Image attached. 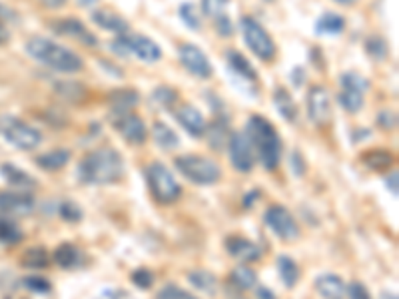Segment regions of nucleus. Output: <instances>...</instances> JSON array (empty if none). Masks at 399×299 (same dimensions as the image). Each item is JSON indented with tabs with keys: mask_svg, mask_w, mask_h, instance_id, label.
Returning a JSON list of instances; mask_svg holds the SVG:
<instances>
[{
	"mask_svg": "<svg viewBox=\"0 0 399 299\" xmlns=\"http://www.w3.org/2000/svg\"><path fill=\"white\" fill-rule=\"evenodd\" d=\"M124 174V160L114 148H100L86 154L78 163V180L86 186H106Z\"/></svg>",
	"mask_w": 399,
	"mask_h": 299,
	"instance_id": "obj_1",
	"label": "nucleus"
},
{
	"mask_svg": "<svg viewBox=\"0 0 399 299\" xmlns=\"http://www.w3.org/2000/svg\"><path fill=\"white\" fill-rule=\"evenodd\" d=\"M27 52L32 60L60 74H76L84 68V60L74 50L44 36H32L27 42Z\"/></svg>",
	"mask_w": 399,
	"mask_h": 299,
	"instance_id": "obj_2",
	"label": "nucleus"
},
{
	"mask_svg": "<svg viewBox=\"0 0 399 299\" xmlns=\"http://www.w3.org/2000/svg\"><path fill=\"white\" fill-rule=\"evenodd\" d=\"M246 130H248V140L254 148V154H258V160L268 172H274L282 158V140L274 124L263 116L254 114L246 124Z\"/></svg>",
	"mask_w": 399,
	"mask_h": 299,
	"instance_id": "obj_3",
	"label": "nucleus"
},
{
	"mask_svg": "<svg viewBox=\"0 0 399 299\" xmlns=\"http://www.w3.org/2000/svg\"><path fill=\"white\" fill-rule=\"evenodd\" d=\"M176 170L186 180H190L192 184L198 186H212L218 184L222 177V170L214 160H210L206 156H196V154H184L178 156L176 160Z\"/></svg>",
	"mask_w": 399,
	"mask_h": 299,
	"instance_id": "obj_4",
	"label": "nucleus"
},
{
	"mask_svg": "<svg viewBox=\"0 0 399 299\" xmlns=\"http://www.w3.org/2000/svg\"><path fill=\"white\" fill-rule=\"evenodd\" d=\"M146 182L158 204H174L182 196V188L164 163L152 162L146 168Z\"/></svg>",
	"mask_w": 399,
	"mask_h": 299,
	"instance_id": "obj_5",
	"label": "nucleus"
},
{
	"mask_svg": "<svg viewBox=\"0 0 399 299\" xmlns=\"http://www.w3.org/2000/svg\"><path fill=\"white\" fill-rule=\"evenodd\" d=\"M240 30H242V36L244 42L252 50V54H256L263 62H270L275 58V42L272 41L270 32L258 22L254 20L252 16H242L240 20Z\"/></svg>",
	"mask_w": 399,
	"mask_h": 299,
	"instance_id": "obj_6",
	"label": "nucleus"
},
{
	"mask_svg": "<svg viewBox=\"0 0 399 299\" xmlns=\"http://www.w3.org/2000/svg\"><path fill=\"white\" fill-rule=\"evenodd\" d=\"M112 50L120 56L134 54L146 64H154V62H158L162 58V48L152 38L142 36V34H132V36L122 34V36H118L116 42H112Z\"/></svg>",
	"mask_w": 399,
	"mask_h": 299,
	"instance_id": "obj_7",
	"label": "nucleus"
},
{
	"mask_svg": "<svg viewBox=\"0 0 399 299\" xmlns=\"http://www.w3.org/2000/svg\"><path fill=\"white\" fill-rule=\"evenodd\" d=\"M0 132L4 140L8 144H13L14 148L18 150H34L41 146L42 136L41 132L30 126L28 122H22L18 120L16 116H6L2 118V124H0Z\"/></svg>",
	"mask_w": 399,
	"mask_h": 299,
	"instance_id": "obj_8",
	"label": "nucleus"
},
{
	"mask_svg": "<svg viewBox=\"0 0 399 299\" xmlns=\"http://www.w3.org/2000/svg\"><path fill=\"white\" fill-rule=\"evenodd\" d=\"M110 122L114 130L124 138L132 146H142L148 140V128L144 120L132 114V112H122V114H110Z\"/></svg>",
	"mask_w": 399,
	"mask_h": 299,
	"instance_id": "obj_9",
	"label": "nucleus"
},
{
	"mask_svg": "<svg viewBox=\"0 0 399 299\" xmlns=\"http://www.w3.org/2000/svg\"><path fill=\"white\" fill-rule=\"evenodd\" d=\"M263 219H266L268 228L274 231L280 240L291 242V240L300 238V228H298V224H296V219H293L288 207L280 204L270 205L263 214Z\"/></svg>",
	"mask_w": 399,
	"mask_h": 299,
	"instance_id": "obj_10",
	"label": "nucleus"
},
{
	"mask_svg": "<svg viewBox=\"0 0 399 299\" xmlns=\"http://www.w3.org/2000/svg\"><path fill=\"white\" fill-rule=\"evenodd\" d=\"M178 58L180 62H182V66L188 70L192 76L200 78V80L212 78V74H214L212 62L208 60V56L204 54V50L198 48L196 44H180Z\"/></svg>",
	"mask_w": 399,
	"mask_h": 299,
	"instance_id": "obj_11",
	"label": "nucleus"
},
{
	"mask_svg": "<svg viewBox=\"0 0 399 299\" xmlns=\"http://www.w3.org/2000/svg\"><path fill=\"white\" fill-rule=\"evenodd\" d=\"M305 106H307V118H310V122L316 124L319 128H324V126H328L331 120V98H330V92L324 88V86H312L310 88V92H307V102H305Z\"/></svg>",
	"mask_w": 399,
	"mask_h": 299,
	"instance_id": "obj_12",
	"label": "nucleus"
},
{
	"mask_svg": "<svg viewBox=\"0 0 399 299\" xmlns=\"http://www.w3.org/2000/svg\"><path fill=\"white\" fill-rule=\"evenodd\" d=\"M228 150H230V162L234 166L238 172L242 174H248L254 168V148L249 144V140L246 134L242 132H234L230 136V142H228Z\"/></svg>",
	"mask_w": 399,
	"mask_h": 299,
	"instance_id": "obj_13",
	"label": "nucleus"
},
{
	"mask_svg": "<svg viewBox=\"0 0 399 299\" xmlns=\"http://www.w3.org/2000/svg\"><path fill=\"white\" fill-rule=\"evenodd\" d=\"M52 30L56 34H62V36H68V38H74L78 41L84 46H96L98 38L94 36V32H90L88 28L84 27L82 20L78 18H60V20H55L52 24Z\"/></svg>",
	"mask_w": 399,
	"mask_h": 299,
	"instance_id": "obj_14",
	"label": "nucleus"
},
{
	"mask_svg": "<svg viewBox=\"0 0 399 299\" xmlns=\"http://www.w3.org/2000/svg\"><path fill=\"white\" fill-rule=\"evenodd\" d=\"M34 210V198L27 191H2L0 194V212L13 216H27Z\"/></svg>",
	"mask_w": 399,
	"mask_h": 299,
	"instance_id": "obj_15",
	"label": "nucleus"
},
{
	"mask_svg": "<svg viewBox=\"0 0 399 299\" xmlns=\"http://www.w3.org/2000/svg\"><path fill=\"white\" fill-rule=\"evenodd\" d=\"M176 120L178 124L190 134L192 138H202L204 132H206V120L202 116V112L192 106V104H182L178 110H176Z\"/></svg>",
	"mask_w": 399,
	"mask_h": 299,
	"instance_id": "obj_16",
	"label": "nucleus"
},
{
	"mask_svg": "<svg viewBox=\"0 0 399 299\" xmlns=\"http://www.w3.org/2000/svg\"><path fill=\"white\" fill-rule=\"evenodd\" d=\"M226 249L232 258L240 259V261H254L262 256V249L254 242H249L242 235H232L226 240Z\"/></svg>",
	"mask_w": 399,
	"mask_h": 299,
	"instance_id": "obj_17",
	"label": "nucleus"
},
{
	"mask_svg": "<svg viewBox=\"0 0 399 299\" xmlns=\"http://www.w3.org/2000/svg\"><path fill=\"white\" fill-rule=\"evenodd\" d=\"M108 106L110 114H122V112H132L140 104V94L134 88H116L108 94Z\"/></svg>",
	"mask_w": 399,
	"mask_h": 299,
	"instance_id": "obj_18",
	"label": "nucleus"
},
{
	"mask_svg": "<svg viewBox=\"0 0 399 299\" xmlns=\"http://www.w3.org/2000/svg\"><path fill=\"white\" fill-rule=\"evenodd\" d=\"M317 293L324 299H344L345 296V284L342 282L340 275L335 273H324L316 279Z\"/></svg>",
	"mask_w": 399,
	"mask_h": 299,
	"instance_id": "obj_19",
	"label": "nucleus"
},
{
	"mask_svg": "<svg viewBox=\"0 0 399 299\" xmlns=\"http://www.w3.org/2000/svg\"><path fill=\"white\" fill-rule=\"evenodd\" d=\"M55 261L56 265H60L62 270H76L82 265V251L78 249V245L70 244V242H64L56 247L55 251Z\"/></svg>",
	"mask_w": 399,
	"mask_h": 299,
	"instance_id": "obj_20",
	"label": "nucleus"
},
{
	"mask_svg": "<svg viewBox=\"0 0 399 299\" xmlns=\"http://www.w3.org/2000/svg\"><path fill=\"white\" fill-rule=\"evenodd\" d=\"M92 22H96L98 27L104 28V30L116 32L118 36H122V34L128 32V22H126V18H122L120 14L112 13L108 8L94 10V13H92Z\"/></svg>",
	"mask_w": 399,
	"mask_h": 299,
	"instance_id": "obj_21",
	"label": "nucleus"
},
{
	"mask_svg": "<svg viewBox=\"0 0 399 299\" xmlns=\"http://www.w3.org/2000/svg\"><path fill=\"white\" fill-rule=\"evenodd\" d=\"M0 174L4 176V180L10 186L18 188V190H34L36 188V180L30 174H27L24 170H20L18 166H14V163H2Z\"/></svg>",
	"mask_w": 399,
	"mask_h": 299,
	"instance_id": "obj_22",
	"label": "nucleus"
},
{
	"mask_svg": "<svg viewBox=\"0 0 399 299\" xmlns=\"http://www.w3.org/2000/svg\"><path fill=\"white\" fill-rule=\"evenodd\" d=\"M226 62H228V68L232 70L234 74H238V76H242L244 80H258V72H256V68L252 66V62H249L248 58L242 54V52L228 50V52H226Z\"/></svg>",
	"mask_w": 399,
	"mask_h": 299,
	"instance_id": "obj_23",
	"label": "nucleus"
},
{
	"mask_svg": "<svg viewBox=\"0 0 399 299\" xmlns=\"http://www.w3.org/2000/svg\"><path fill=\"white\" fill-rule=\"evenodd\" d=\"M274 106L277 110V114L286 122H296L298 120V104L293 102V96L289 94L284 86L274 90Z\"/></svg>",
	"mask_w": 399,
	"mask_h": 299,
	"instance_id": "obj_24",
	"label": "nucleus"
},
{
	"mask_svg": "<svg viewBox=\"0 0 399 299\" xmlns=\"http://www.w3.org/2000/svg\"><path fill=\"white\" fill-rule=\"evenodd\" d=\"M204 136L208 138V144H210L212 148L222 150L230 142V136H232L230 124H228V120H226L224 116H220V118L214 120V124H212L210 128H206Z\"/></svg>",
	"mask_w": 399,
	"mask_h": 299,
	"instance_id": "obj_25",
	"label": "nucleus"
},
{
	"mask_svg": "<svg viewBox=\"0 0 399 299\" xmlns=\"http://www.w3.org/2000/svg\"><path fill=\"white\" fill-rule=\"evenodd\" d=\"M55 92L62 100H66L70 104H80L86 94H88V90H86V86H84L82 82H72V80H60V82H55Z\"/></svg>",
	"mask_w": 399,
	"mask_h": 299,
	"instance_id": "obj_26",
	"label": "nucleus"
},
{
	"mask_svg": "<svg viewBox=\"0 0 399 299\" xmlns=\"http://www.w3.org/2000/svg\"><path fill=\"white\" fill-rule=\"evenodd\" d=\"M70 162V152L66 148H56L42 154L36 158V163L41 166L42 170L46 172H56V170H62L66 163Z\"/></svg>",
	"mask_w": 399,
	"mask_h": 299,
	"instance_id": "obj_27",
	"label": "nucleus"
},
{
	"mask_svg": "<svg viewBox=\"0 0 399 299\" xmlns=\"http://www.w3.org/2000/svg\"><path fill=\"white\" fill-rule=\"evenodd\" d=\"M152 138L162 150H174L180 146L178 134L164 122H154L152 126Z\"/></svg>",
	"mask_w": 399,
	"mask_h": 299,
	"instance_id": "obj_28",
	"label": "nucleus"
},
{
	"mask_svg": "<svg viewBox=\"0 0 399 299\" xmlns=\"http://www.w3.org/2000/svg\"><path fill=\"white\" fill-rule=\"evenodd\" d=\"M178 102V92L172 86H158L150 94V106L156 110H172Z\"/></svg>",
	"mask_w": 399,
	"mask_h": 299,
	"instance_id": "obj_29",
	"label": "nucleus"
},
{
	"mask_svg": "<svg viewBox=\"0 0 399 299\" xmlns=\"http://www.w3.org/2000/svg\"><path fill=\"white\" fill-rule=\"evenodd\" d=\"M345 30L344 16L335 13H326L317 18L316 32L317 34H340Z\"/></svg>",
	"mask_w": 399,
	"mask_h": 299,
	"instance_id": "obj_30",
	"label": "nucleus"
},
{
	"mask_svg": "<svg viewBox=\"0 0 399 299\" xmlns=\"http://www.w3.org/2000/svg\"><path fill=\"white\" fill-rule=\"evenodd\" d=\"M277 272H280V277H282L286 287H296V284L300 282V268L289 256L277 258Z\"/></svg>",
	"mask_w": 399,
	"mask_h": 299,
	"instance_id": "obj_31",
	"label": "nucleus"
},
{
	"mask_svg": "<svg viewBox=\"0 0 399 299\" xmlns=\"http://www.w3.org/2000/svg\"><path fill=\"white\" fill-rule=\"evenodd\" d=\"M361 162L365 163L370 170H375V172H382L389 168L393 163V156L387 152V150H370L361 156Z\"/></svg>",
	"mask_w": 399,
	"mask_h": 299,
	"instance_id": "obj_32",
	"label": "nucleus"
},
{
	"mask_svg": "<svg viewBox=\"0 0 399 299\" xmlns=\"http://www.w3.org/2000/svg\"><path fill=\"white\" fill-rule=\"evenodd\" d=\"M188 279L194 287H198L200 291H204L208 296H214L216 293V287H218V282L216 277L210 272H204V270H196V272L188 273Z\"/></svg>",
	"mask_w": 399,
	"mask_h": 299,
	"instance_id": "obj_33",
	"label": "nucleus"
},
{
	"mask_svg": "<svg viewBox=\"0 0 399 299\" xmlns=\"http://www.w3.org/2000/svg\"><path fill=\"white\" fill-rule=\"evenodd\" d=\"M22 231L20 228L14 224L13 219L4 218V216H0V244L4 245H14V244H20L22 242Z\"/></svg>",
	"mask_w": 399,
	"mask_h": 299,
	"instance_id": "obj_34",
	"label": "nucleus"
},
{
	"mask_svg": "<svg viewBox=\"0 0 399 299\" xmlns=\"http://www.w3.org/2000/svg\"><path fill=\"white\" fill-rule=\"evenodd\" d=\"M340 84H342V90H356L365 94L370 90V80L365 76H361L358 72H345L340 76Z\"/></svg>",
	"mask_w": 399,
	"mask_h": 299,
	"instance_id": "obj_35",
	"label": "nucleus"
},
{
	"mask_svg": "<svg viewBox=\"0 0 399 299\" xmlns=\"http://www.w3.org/2000/svg\"><path fill=\"white\" fill-rule=\"evenodd\" d=\"M256 272L248 268V265H240L235 268L234 272L230 273V282L234 284L238 289H249V287L256 286Z\"/></svg>",
	"mask_w": 399,
	"mask_h": 299,
	"instance_id": "obj_36",
	"label": "nucleus"
},
{
	"mask_svg": "<svg viewBox=\"0 0 399 299\" xmlns=\"http://www.w3.org/2000/svg\"><path fill=\"white\" fill-rule=\"evenodd\" d=\"M338 102L340 106L349 112V114H356L359 110L363 108V94L361 92H356V90H342L338 94Z\"/></svg>",
	"mask_w": 399,
	"mask_h": 299,
	"instance_id": "obj_37",
	"label": "nucleus"
},
{
	"mask_svg": "<svg viewBox=\"0 0 399 299\" xmlns=\"http://www.w3.org/2000/svg\"><path fill=\"white\" fill-rule=\"evenodd\" d=\"M365 52L370 54V58H373L375 62H384L389 54V46H387L386 38L382 36H370L365 41Z\"/></svg>",
	"mask_w": 399,
	"mask_h": 299,
	"instance_id": "obj_38",
	"label": "nucleus"
},
{
	"mask_svg": "<svg viewBox=\"0 0 399 299\" xmlns=\"http://www.w3.org/2000/svg\"><path fill=\"white\" fill-rule=\"evenodd\" d=\"M178 14L180 18H182V22L190 28V30H200V28H202L200 13H198V8L194 6L192 2H184V4H180Z\"/></svg>",
	"mask_w": 399,
	"mask_h": 299,
	"instance_id": "obj_39",
	"label": "nucleus"
},
{
	"mask_svg": "<svg viewBox=\"0 0 399 299\" xmlns=\"http://www.w3.org/2000/svg\"><path fill=\"white\" fill-rule=\"evenodd\" d=\"M22 265L32 268V270L46 268V265H48V254H46V249H44V247H32V249H28L27 254L22 256Z\"/></svg>",
	"mask_w": 399,
	"mask_h": 299,
	"instance_id": "obj_40",
	"label": "nucleus"
},
{
	"mask_svg": "<svg viewBox=\"0 0 399 299\" xmlns=\"http://www.w3.org/2000/svg\"><path fill=\"white\" fill-rule=\"evenodd\" d=\"M156 299H198L194 293L190 291H186V289H182L180 286L176 284H168L164 286L158 293H156Z\"/></svg>",
	"mask_w": 399,
	"mask_h": 299,
	"instance_id": "obj_41",
	"label": "nucleus"
},
{
	"mask_svg": "<svg viewBox=\"0 0 399 299\" xmlns=\"http://www.w3.org/2000/svg\"><path fill=\"white\" fill-rule=\"evenodd\" d=\"M22 284H24V287L30 289L32 293H42V296H46V293L52 291V284H50L46 277H41V275H30V277H27Z\"/></svg>",
	"mask_w": 399,
	"mask_h": 299,
	"instance_id": "obj_42",
	"label": "nucleus"
},
{
	"mask_svg": "<svg viewBox=\"0 0 399 299\" xmlns=\"http://www.w3.org/2000/svg\"><path fill=\"white\" fill-rule=\"evenodd\" d=\"M58 214H60V218L66 219V221H72V224L82 219V210L74 202H62L60 207H58Z\"/></svg>",
	"mask_w": 399,
	"mask_h": 299,
	"instance_id": "obj_43",
	"label": "nucleus"
},
{
	"mask_svg": "<svg viewBox=\"0 0 399 299\" xmlns=\"http://www.w3.org/2000/svg\"><path fill=\"white\" fill-rule=\"evenodd\" d=\"M230 0H202V10L208 16L216 18V16H222L226 14V8H228Z\"/></svg>",
	"mask_w": 399,
	"mask_h": 299,
	"instance_id": "obj_44",
	"label": "nucleus"
},
{
	"mask_svg": "<svg viewBox=\"0 0 399 299\" xmlns=\"http://www.w3.org/2000/svg\"><path fill=\"white\" fill-rule=\"evenodd\" d=\"M132 284L140 289H148L154 284V273L146 268H140L136 272H132Z\"/></svg>",
	"mask_w": 399,
	"mask_h": 299,
	"instance_id": "obj_45",
	"label": "nucleus"
},
{
	"mask_svg": "<svg viewBox=\"0 0 399 299\" xmlns=\"http://www.w3.org/2000/svg\"><path fill=\"white\" fill-rule=\"evenodd\" d=\"M214 20H216V22H214V28L218 30V34H220V36L228 38V36H232V34H234V24H232V18H230L228 14L216 16Z\"/></svg>",
	"mask_w": 399,
	"mask_h": 299,
	"instance_id": "obj_46",
	"label": "nucleus"
},
{
	"mask_svg": "<svg viewBox=\"0 0 399 299\" xmlns=\"http://www.w3.org/2000/svg\"><path fill=\"white\" fill-rule=\"evenodd\" d=\"M18 20H20L18 13H16L14 8H10V6H6V4L0 2V22H2L4 27H8V24H18Z\"/></svg>",
	"mask_w": 399,
	"mask_h": 299,
	"instance_id": "obj_47",
	"label": "nucleus"
},
{
	"mask_svg": "<svg viewBox=\"0 0 399 299\" xmlns=\"http://www.w3.org/2000/svg\"><path fill=\"white\" fill-rule=\"evenodd\" d=\"M345 293L349 296V299H372L370 291H368V287L363 286V284H359V282L349 284V287L345 289Z\"/></svg>",
	"mask_w": 399,
	"mask_h": 299,
	"instance_id": "obj_48",
	"label": "nucleus"
},
{
	"mask_svg": "<svg viewBox=\"0 0 399 299\" xmlns=\"http://www.w3.org/2000/svg\"><path fill=\"white\" fill-rule=\"evenodd\" d=\"M377 124H379L384 130H396L398 116H396L391 110H384V112H379V116H377Z\"/></svg>",
	"mask_w": 399,
	"mask_h": 299,
	"instance_id": "obj_49",
	"label": "nucleus"
},
{
	"mask_svg": "<svg viewBox=\"0 0 399 299\" xmlns=\"http://www.w3.org/2000/svg\"><path fill=\"white\" fill-rule=\"evenodd\" d=\"M289 163H291V172L296 174L298 177H302L305 174V162H303V156L302 152H291V156H289Z\"/></svg>",
	"mask_w": 399,
	"mask_h": 299,
	"instance_id": "obj_50",
	"label": "nucleus"
},
{
	"mask_svg": "<svg viewBox=\"0 0 399 299\" xmlns=\"http://www.w3.org/2000/svg\"><path fill=\"white\" fill-rule=\"evenodd\" d=\"M398 180H399V174H398V170H393L389 176L386 177V186H387V190L391 191L393 196H398L399 194V188H398Z\"/></svg>",
	"mask_w": 399,
	"mask_h": 299,
	"instance_id": "obj_51",
	"label": "nucleus"
},
{
	"mask_svg": "<svg viewBox=\"0 0 399 299\" xmlns=\"http://www.w3.org/2000/svg\"><path fill=\"white\" fill-rule=\"evenodd\" d=\"M44 8H50V10H56V8H62L68 0H38Z\"/></svg>",
	"mask_w": 399,
	"mask_h": 299,
	"instance_id": "obj_52",
	"label": "nucleus"
},
{
	"mask_svg": "<svg viewBox=\"0 0 399 299\" xmlns=\"http://www.w3.org/2000/svg\"><path fill=\"white\" fill-rule=\"evenodd\" d=\"M8 41H10V30L0 22V44H6Z\"/></svg>",
	"mask_w": 399,
	"mask_h": 299,
	"instance_id": "obj_53",
	"label": "nucleus"
},
{
	"mask_svg": "<svg viewBox=\"0 0 399 299\" xmlns=\"http://www.w3.org/2000/svg\"><path fill=\"white\" fill-rule=\"evenodd\" d=\"M256 296H258V299H275V296L272 293V289H268V287H260Z\"/></svg>",
	"mask_w": 399,
	"mask_h": 299,
	"instance_id": "obj_54",
	"label": "nucleus"
},
{
	"mask_svg": "<svg viewBox=\"0 0 399 299\" xmlns=\"http://www.w3.org/2000/svg\"><path fill=\"white\" fill-rule=\"evenodd\" d=\"M256 196H260V191L256 190V191H252V194H246V200H244V205H252L254 202H256Z\"/></svg>",
	"mask_w": 399,
	"mask_h": 299,
	"instance_id": "obj_55",
	"label": "nucleus"
},
{
	"mask_svg": "<svg viewBox=\"0 0 399 299\" xmlns=\"http://www.w3.org/2000/svg\"><path fill=\"white\" fill-rule=\"evenodd\" d=\"M78 2H80L82 6H90V4H94L96 0H78Z\"/></svg>",
	"mask_w": 399,
	"mask_h": 299,
	"instance_id": "obj_56",
	"label": "nucleus"
},
{
	"mask_svg": "<svg viewBox=\"0 0 399 299\" xmlns=\"http://www.w3.org/2000/svg\"><path fill=\"white\" fill-rule=\"evenodd\" d=\"M384 299H398L393 293H391V298H389V291H384Z\"/></svg>",
	"mask_w": 399,
	"mask_h": 299,
	"instance_id": "obj_57",
	"label": "nucleus"
},
{
	"mask_svg": "<svg viewBox=\"0 0 399 299\" xmlns=\"http://www.w3.org/2000/svg\"><path fill=\"white\" fill-rule=\"evenodd\" d=\"M335 2H340V4H351L354 0H335Z\"/></svg>",
	"mask_w": 399,
	"mask_h": 299,
	"instance_id": "obj_58",
	"label": "nucleus"
},
{
	"mask_svg": "<svg viewBox=\"0 0 399 299\" xmlns=\"http://www.w3.org/2000/svg\"><path fill=\"white\" fill-rule=\"evenodd\" d=\"M263 2H272V0H263Z\"/></svg>",
	"mask_w": 399,
	"mask_h": 299,
	"instance_id": "obj_59",
	"label": "nucleus"
},
{
	"mask_svg": "<svg viewBox=\"0 0 399 299\" xmlns=\"http://www.w3.org/2000/svg\"><path fill=\"white\" fill-rule=\"evenodd\" d=\"M4 299H13V298H4Z\"/></svg>",
	"mask_w": 399,
	"mask_h": 299,
	"instance_id": "obj_60",
	"label": "nucleus"
}]
</instances>
